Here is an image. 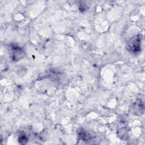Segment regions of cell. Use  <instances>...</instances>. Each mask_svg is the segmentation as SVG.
<instances>
[{
	"instance_id": "cell-1",
	"label": "cell",
	"mask_w": 145,
	"mask_h": 145,
	"mask_svg": "<svg viewBox=\"0 0 145 145\" xmlns=\"http://www.w3.org/2000/svg\"><path fill=\"white\" fill-rule=\"evenodd\" d=\"M142 36L140 34L131 37L126 44V48L128 51L131 53H138L141 50Z\"/></svg>"
},
{
	"instance_id": "cell-2",
	"label": "cell",
	"mask_w": 145,
	"mask_h": 145,
	"mask_svg": "<svg viewBox=\"0 0 145 145\" xmlns=\"http://www.w3.org/2000/svg\"><path fill=\"white\" fill-rule=\"evenodd\" d=\"M131 110L132 113L135 115H143L144 112V104L141 100H138L132 105Z\"/></svg>"
},
{
	"instance_id": "cell-3",
	"label": "cell",
	"mask_w": 145,
	"mask_h": 145,
	"mask_svg": "<svg viewBox=\"0 0 145 145\" xmlns=\"http://www.w3.org/2000/svg\"><path fill=\"white\" fill-rule=\"evenodd\" d=\"M12 55L13 56L12 59L14 60L18 61L19 59L23 57V52L19 46H12L11 48Z\"/></svg>"
},
{
	"instance_id": "cell-4",
	"label": "cell",
	"mask_w": 145,
	"mask_h": 145,
	"mask_svg": "<svg viewBox=\"0 0 145 145\" xmlns=\"http://www.w3.org/2000/svg\"><path fill=\"white\" fill-rule=\"evenodd\" d=\"M78 135L79 138L83 141L89 140V139L91 138L87 132H86V131H83L82 129L78 133Z\"/></svg>"
},
{
	"instance_id": "cell-5",
	"label": "cell",
	"mask_w": 145,
	"mask_h": 145,
	"mask_svg": "<svg viewBox=\"0 0 145 145\" xmlns=\"http://www.w3.org/2000/svg\"><path fill=\"white\" fill-rule=\"evenodd\" d=\"M19 142H20L21 143L24 144V143H25V142H24V141L26 142V141L27 140V137H25V135H20L19 137Z\"/></svg>"
}]
</instances>
